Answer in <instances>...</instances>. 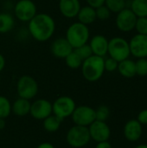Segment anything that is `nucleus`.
I'll list each match as a JSON object with an SVG mask.
<instances>
[{"mask_svg": "<svg viewBox=\"0 0 147 148\" xmlns=\"http://www.w3.org/2000/svg\"><path fill=\"white\" fill-rule=\"evenodd\" d=\"M76 108L75 101L69 96H60L52 103V113L62 120L71 117Z\"/></svg>", "mask_w": 147, "mask_h": 148, "instance_id": "obj_6", "label": "nucleus"}, {"mask_svg": "<svg viewBox=\"0 0 147 148\" xmlns=\"http://www.w3.org/2000/svg\"><path fill=\"white\" fill-rule=\"evenodd\" d=\"M95 13H96V18L100 20H107L111 16V11L108 10V8L105 4L96 8Z\"/></svg>", "mask_w": 147, "mask_h": 148, "instance_id": "obj_31", "label": "nucleus"}, {"mask_svg": "<svg viewBox=\"0 0 147 148\" xmlns=\"http://www.w3.org/2000/svg\"><path fill=\"white\" fill-rule=\"evenodd\" d=\"M137 121L142 126H147V109H143L139 113Z\"/></svg>", "mask_w": 147, "mask_h": 148, "instance_id": "obj_33", "label": "nucleus"}, {"mask_svg": "<svg viewBox=\"0 0 147 148\" xmlns=\"http://www.w3.org/2000/svg\"><path fill=\"white\" fill-rule=\"evenodd\" d=\"M16 91L20 98L31 100L37 95L38 84L36 81L29 75H23L16 84Z\"/></svg>", "mask_w": 147, "mask_h": 148, "instance_id": "obj_7", "label": "nucleus"}, {"mask_svg": "<svg viewBox=\"0 0 147 148\" xmlns=\"http://www.w3.org/2000/svg\"><path fill=\"white\" fill-rule=\"evenodd\" d=\"M128 42L131 56L137 59L147 58V35L137 33Z\"/></svg>", "mask_w": 147, "mask_h": 148, "instance_id": "obj_10", "label": "nucleus"}, {"mask_svg": "<svg viewBox=\"0 0 147 148\" xmlns=\"http://www.w3.org/2000/svg\"><path fill=\"white\" fill-rule=\"evenodd\" d=\"M134 29H136L138 34L147 35V16L137 18Z\"/></svg>", "mask_w": 147, "mask_h": 148, "instance_id": "obj_30", "label": "nucleus"}, {"mask_svg": "<svg viewBox=\"0 0 147 148\" xmlns=\"http://www.w3.org/2000/svg\"><path fill=\"white\" fill-rule=\"evenodd\" d=\"M77 16H78V19H79V22L85 24V25L93 23L97 19L96 18L95 9L89 6V5L84 6L82 8L81 7Z\"/></svg>", "mask_w": 147, "mask_h": 148, "instance_id": "obj_20", "label": "nucleus"}, {"mask_svg": "<svg viewBox=\"0 0 147 148\" xmlns=\"http://www.w3.org/2000/svg\"><path fill=\"white\" fill-rule=\"evenodd\" d=\"M59 9L64 16L73 18L77 16L81 9V3L79 0H60Z\"/></svg>", "mask_w": 147, "mask_h": 148, "instance_id": "obj_17", "label": "nucleus"}, {"mask_svg": "<svg viewBox=\"0 0 147 148\" xmlns=\"http://www.w3.org/2000/svg\"><path fill=\"white\" fill-rule=\"evenodd\" d=\"M73 49V47L66 38H58L55 40L51 45L52 54L58 58H66Z\"/></svg>", "mask_w": 147, "mask_h": 148, "instance_id": "obj_15", "label": "nucleus"}, {"mask_svg": "<svg viewBox=\"0 0 147 148\" xmlns=\"http://www.w3.org/2000/svg\"><path fill=\"white\" fill-rule=\"evenodd\" d=\"M95 116L97 121H107V120L110 116V109L107 106L101 105L95 109Z\"/></svg>", "mask_w": 147, "mask_h": 148, "instance_id": "obj_28", "label": "nucleus"}, {"mask_svg": "<svg viewBox=\"0 0 147 148\" xmlns=\"http://www.w3.org/2000/svg\"><path fill=\"white\" fill-rule=\"evenodd\" d=\"M14 27L13 17L7 13H0V33H6Z\"/></svg>", "mask_w": 147, "mask_h": 148, "instance_id": "obj_23", "label": "nucleus"}, {"mask_svg": "<svg viewBox=\"0 0 147 148\" xmlns=\"http://www.w3.org/2000/svg\"><path fill=\"white\" fill-rule=\"evenodd\" d=\"M66 61V64L68 65V67H69L70 69H78L81 66L83 60L81 58V56L73 49V51L65 58Z\"/></svg>", "mask_w": 147, "mask_h": 148, "instance_id": "obj_25", "label": "nucleus"}, {"mask_svg": "<svg viewBox=\"0 0 147 148\" xmlns=\"http://www.w3.org/2000/svg\"><path fill=\"white\" fill-rule=\"evenodd\" d=\"M117 70L125 78H133L136 75L135 62L130 58L125 59L119 62Z\"/></svg>", "mask_w": 147, "mask_h": 148, "instance_id": "obj_19", "label": "nucleus"}, {"mask_svg": "<svg viewBox=\"0 0 147 148\" xmlns=\"http://www.w3.org/2000/svg\"><path fill=\"white\" fill-rule=\"evenodd\" d=\"M74 50L81 56V58L85 61L86 59H88V57H90L91 56H93V52L91 49V47L89 44H84L81 47H78L76 49H74Z\"/></svg>", "mask_w": 147, "mask_h": 148, "instance_id": "obj_29", "label": "nucleus"}, {"mask_svg": "<svg viewBox=\"0 0 147 148\" xmlns=\"http://www.w3.org/2000/svg\"><path fill=\"white\" fill-rule=\"evenodd\" d=\"M30 106L31 103L29 100L19 97L11 104V113L18 117H24L29 114Z\"/></svg>", "mask_w": 147, "mask_h": 148, "instance_id": "obj_18", "label": "nucleus"}, {"mask_svg": "<svg viewBox=\"0 0 147 148\" xmlns=\"http://www.w3.org/2000/svg\"><path fill=\"white\" fill-rule=\"evenodd\" d=\"M95 148H113L112 145L108 142V140L107 141H101V142H97Z\"/></svg>", "mask_w": 147, "mask_h": 148, "instance_id": "obj_35", "label": "nucleus"}, {"mask_svg": "<svg viewBox=\"0 0 147 148\" xmlns=\"http://www.w3.org/2000/svg\"><path fill=\"white\" fill-rule=\"evenodd\" d=\"M4 65H5V60L3 58V56L0 54V72L3 70V69L4 68Z\"/></svg>", "mask_w": 147, "mask_h": 148, "instance_id": "obj_37", "label": "nucleus"}, {"mask_svg": "<svg viewBox=\"0 0 147 148\" xmlns=\"http://www.w3.org/2000/svg\"><path fill=\"white\" fill-rule=\"evenodd\" d=\"M137 17L147 16V0H131L127 6Z\"/></svg>", "mask_w": 147, "mask_h": 148, "instance_id": "obj_22", "label": "nucleus"}, {"mask_svg": "<svg viewBox=\"0 0 147 148\" xmlns=\"http://www.w3.org/2000/svg\"><path fill=\"white\" fill-rule=\"evenodd\" d=\"M93 55L104 57L107 54L108 49V40L102 35L94 36L89 43Z\"/></svg>", "mask_w": 147, "mask_h": 148, "instance_id": "obj_16", "label": "nucleus"}, {"mask_svg": "<svg viewBox=\"0 0 147 148\" xmlns=\"http://www.w3.org/2000/svg\"><path fill=\"white\" fill-rule=\"evenodd\" d=\"M0 81H1V78H0Z\"/></svg>", "mask_w": 147, "mask_h": 148, "instance_id": "obj_40", "label": "nucleus"}, {"mask_svg": "<svg viewBox=\"0 0 147 148\" xmlns=\"http://www.w3.org/2000/svg\"><path fill=\"white\" fill-rule=\"evenodd\" d=\"M123 134L128 141L136 142L141 138L143 134V126L136 119L130 120L125 124Z\"/></svg>", "mask_w": 147, "mask_h": 148, "instance_id": "obj_14", "label": "nucleus"}, {"mask_svg": "<svg viewBox=\"0 0 147 148\" xmlns=\"http://www.w3.org/2000/svg\"><path fill=\"white\" fill-rule=\"evenodd\" d=\"M137 18L138 17L129 8H125L117 13L115 23L119 30L122 32H130L135 29Z\"/></svg>", "mask_w": 147, "mask_h": 148, "instance_id": "obj_9", "label": "nucleus"}, {"mask_svg": "<svg viewBox=\"0 0 147 148\" xmlns=\"http://www.w3.org/2000/svg\"><path fill=\"white\" fill-rule=\"evenodd\" d=\"M62 121L63 120L52 114L42 121V126L48 133H55L60 129Z\"/></svg>", "mask_w": 147, "mask_h": 148, "instance_id": "obj_21", "label": "nucleus"}, {"mask_svg": "<svg viewBox=\"0 0 147 148\" xmlns=\"http://www.w3.org/2000/svg\"><path fill=\"white\" fill-rule=\"evenodd\" d=\"M36 148H55L51 143L49 142H42L40 145H38V147Z\"/></svg>", "mask_w": 147, "mask_h": 148, "instance_id": "obj_36", "label": "nucleus"}, {"mask_svg": "<svg viewBox=\"0 0 147 148\" xmlns=\"http://www.w3.org/2000/svg\"><path fill=\"white\" fill-rule=\"evenodd\" d=\"M6 126V121H5V119H3V118H0V130H3Z\"/></svg>", "mask_w": 147, "mask_h": 148, "instance_id": "obj_38", "label": "nucleus"}, {"mask_svg": "<svg viewBox=\"0 0 147 148\" xmlns=\"http://www.w3.org/2000/svg\"><path fill=\"white\" fill-rule=\"evenodd\" d=\"M11 113V103L5 96L0 95V118L6 119Z\"/></svg>", "mask_w": 147, "mask_h": 148, "instance_id": "obj_26", "label": "nucleus"}, {"mask_svg": "<svg viewBox=\"0 0 147 148\" xmlns=\"http://www.w3.org/2000/svg\"><path fill=\"white\" fill-rule=\"evenodd\" d=\"M105 5L108 8L111 12L119 13L125 8H126L127 1L126 0H106Z\"/></svg>", "mask_w": 147, "mask_h": 148, "instance_id": "obj_24", "label": "nucleus"}, {"mask_svg": "<svg viewBox=\"0 0 147 148\" xmlns=\"http://www.w3.org/2000/svg\"><path fill=\"white\" fill-rule=\"evenodd\" d=\"M91 140L95 142L107 141L111 136V129L106 121H94L88 127Z\"/></svg>", "mask_w": 147, "mask_h": 148, "instance_id": "obj_11", "label": "nucleus"}, {"mask_svg": "<svg viewBox=\"0 0 147 148\" xmlns=\"http://www.w3.org/2000/svg\"><path fill=\"white\" fill-rule=\"evenodd\" d=\"M105 1L106 0H87L88 5L93 7V8H94V9H96V8H98L100 6L104 5L105 4Z\"/></svg>", "mask_w": 147, "mask_h": 148, "instance_id": "obj_34", "label": "nucleus"}, {"mask_svg": "<svg viewBox=\"0 0 147 148\" xmlns=\"http://www.w3.org/2000/svg\"><path fill=\"white\" fill-rule=\"evenodd\" d=\"M14 10L16 16L23 22H29L36 15V4L31 0H19Z\"/></svg>", "mask_w": 147, "mask_h": 148, "instance_id": "obj_12", "label": "nucleus"}, {"mask_svg": "<svg viewBox=\"0 0 147 148\" xmlns=\"http://www.w3.org/2000/svg\"><path fill=\"white\" fill-rule=\"evenodd\" d=\"M55 23L54 19L45 14H36L29 24L30 35L39 42H45L49 40L55 32Z\"/></svg>", "mask_w": 147, "mask_h": 148, "instance_id": "obj_1", "label": "nucleus"}, {"mask_svg": "<svg viewBox=\"0 0 147 148\" xmlns=\"http://www.w3.org/2000/svg\"><path fill=\"white\" fill-rule=\"evenodd\" d=\"M118 65L119 62L114 60L112 57H108L104 60V67H105V71L107 72H114L115 70L118 69Z\"/></svg>", "mask_w": 147, "mask_h": 148, "instance_id": "obj_32", "label": "nucleus"}, {"mask_svg": "<svg viewBox=\"0 0 147 148\" xmlns=\"http://www.w3.org/2000/svg\"><path fill=\"white\" fill-rule=\"evenodd\" d=\"M71 118L75 125L88 127L94 121H96L95 109L86 105L78 106L74 110Z\"/></svg>", "mask_w": 147, "mask_h": 148, "instance_id": "obj_8", "label": "nucleus"}, {"mask_svg": "<svg viewBox=\"0 0 147 148\" xmlns=\"http://www.w3.org/2000/svg\"><path fill=\"white\" fill-rule=\"evenodd\" d=\"M66 140L70 147L74 148H81L87 146L91 140L88 127L75 125L68 129Z\"/></svg>", "mask_w": 147, "mask_h": 148, "instance_id": "obj_4", "label": "nucleus"}, {"mask_svg": "<svg viewBox=\"0 0 147 148\" xmlns=\"http://www.w3.org/2000/svg\"><path fill=\"white\" fill-rule=\"evenodd\" d=\"M66 39L73 47L76 49L86 44L89 39V29L87 25L78 22L70 25L67 30Z\"/></svg>", "mask_w": 147, "mask_h": 148, "instance_id": "obj_3", "label": "nucleus"}, {"mask_svg": "<svg viewBox=\"0 0 147 148\" xmlns=\"http://www.w3.org/2000/svg\"><path fill=\"white\" fill-rule=\"evenodd\" d=\"M52 103L46 99H38L31 103L29 114L36 120L43 121L52 114Z\"/></svg>", "mask_w": 147, "mask_h": 148, "instance_id": "obj_13", "label": "nucleus"}, {"mask_svg": "<svg viewBox=\"0 0 147 148\" xmlns=\"http://www.w3.org/2000/svg\"><path fill=\"white\" fill-rule=\"evenodd\" d=\"M107 54L117 62H121L131 56L129 42L123 37L116 36L108 41Z\"/></svg>", "mask_w": 147, "mask_h": 148, "instance_id": "obj_5", "label": "nucleus"}, {"mask_svg": "<svg viewBox=\"0 0 147 148\" xmlns=\"http://www.w3.org/2000/svg\"><path fill=\"white\" fill-rule=\"evenodd\" d=\"M134 148H147V144H140Z\"/></svg>", "mask_w": 147, "mask_h": 148, "instance_id": "obj_39", "label": "nucleus"}, {"mask_svg": "<svg viewBox=\"0 0 147 148\" xmlns=\"http://www.w3.org/2000/svg\"><path fill=\"white\" fill-rule=\"evenodd\" d=\"M104 60V57L93 55L83 61L81 64V72L83 77L91 82L99 81L105 72Z\"/></svg>", "mask_w": 147, "mask_h": 148, "instance_id": "obj_2", "label": "nucleus"}, {"mask_svg": "<svg viewBox=\"0 0 147 148\" xmlns=\"http://www.w3.org/2000/svg\"><path fill=\"white\" fill-rule=\"evenodd\" d=\"M136 75L145 77L147 76V58H139L135 62Z\"/></svg>", "mask_w": 147, "mask_h": 148, "instance_id": "obj_27", "label": "nucleus"}]
</instances>
